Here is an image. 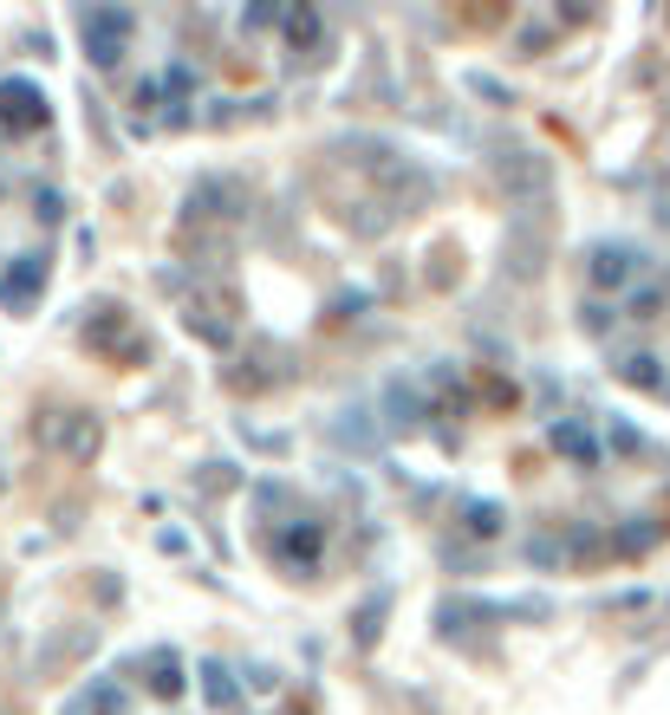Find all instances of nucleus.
Masks as SVG:
<instances>
[{"label":"nucleus","mask_w":670,"mask_h":715,"mask_svg":"<svg viewBox=\"0 0 670 715\" xmlns=\"http://www.w3.org/2000/svg\"><path fill=\"white\" fill-rule=\"evenodd\" d=\"M625 261H631V254H598V267H593V274H598V280H612V286H618L625 274H631Z\"/></svg>","instance_id":"1"}]
</instances>
